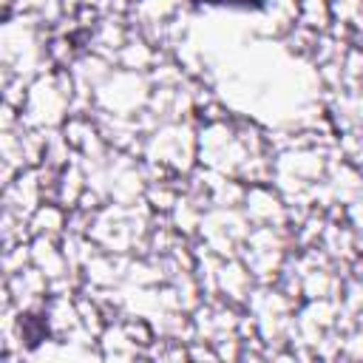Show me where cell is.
<instances>
[{"label":"cell","instance_id":"1","mask_svg":"<svg viewBox=\"0 0 363 363\" xmlns=\"http://www.w3.org/2000/svg\"><path fill=\"white\" fill-rule=\"evenodd\" d=\"M196 6H227V9H247V11H261L267 9V0H190Z\"/></svg>","mask_w":363,"mask_h":363}]
</instances>
